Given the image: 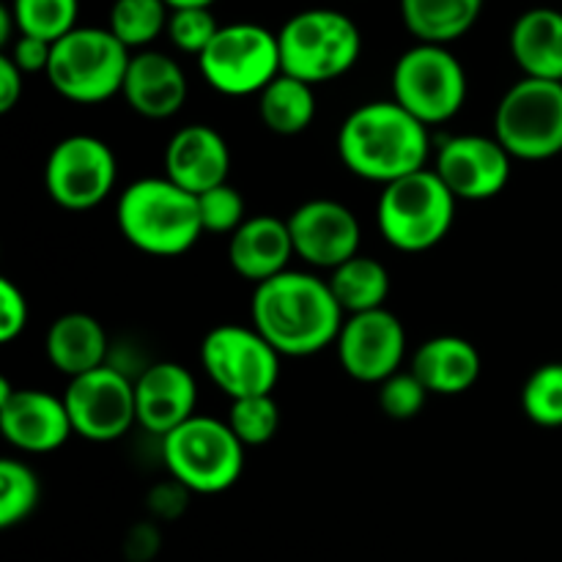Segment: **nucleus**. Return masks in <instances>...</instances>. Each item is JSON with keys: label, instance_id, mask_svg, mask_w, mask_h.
I'll return each instance as SVG.
<instances>
[{"label": "nucleus", "instance_id": "f3484780", "mask_svg": "<svg viewBox=\"0 0 562 562\" xmlns=\"http://www.w3.org/2000/svg\"><path fill=\"white\" fill-rule=\"evenodd\" d=\"M0 428L11 448L22 453H53L75 437L64 398L44 390H14L9 379H0Z\"/></svg>", "mask_w": 562, "mask_h": 562}, {"label": "nucleus", "instance_id": "dca6fc26", "mask_svg": "<svg viewBox=\"0 0 562 562\" xmlns=\"http://www.w3.org/2000/svg\"><path fill=\"white\" fill-rule=\"evenodd\" d=\"M510 157L497 137L456 135L439 146L437 173L456 201L477 203L497 198L510 181Z\"/></svg>", "mask_w": 562, "mask_h": 562}, {"label": "nucleus", "instance_id": "7ed1b4c3", "mask_svg": "<svg viewBox=\"0 0 562 562\" xmlns=\"http://www.w3.org/2000/svg\"><path fill=\"white\" fill-rule=\"evenodd\" d=\"M115 223L135 250L154 258L184 256L203 236L198 198L165 176L126 187L115 203Z\"/></svg>", "mask_w": 562, "mask_h": 562}, {"label": "nucleus", "instance_id": "f704fd0d", "mask_svg": "<svg viewBox=\"0 0 562 562\" xmlns=\"http://www.w3.org/2000/svg\"><path fill=\"white\" fill-rule=\"evenodd\" d=\"M428 401V390L412 371H398L379 384V406L390 420H415Z\"/></svg>", "mask_w": 562, "mask_h": 562}, {"label": "nucleus", "instance_id": "bb28decb", "mask_svg": "<svg viewBox=\"0 0 562 562\" xmlns=\"http://www.w3.org/2000/svg\"><path fill=\"white\" fill-rule=\"evenodd\" d=\"M329 289L346 316L384 307L390 296V272L368 256H355L329 272Z\"/></svg>", "mask_w": 562, "mask_h": 562}, {"label": "nucleus", "instance_id": "9d476101", "mask_svg": "<svg viewBox=\"0 0 562 562\" xmlns=\"http://www.w3.org/2000/svg\"><path fill=\"white\" fill-rule=\"evenodd\" d=\"M198 66L203 80L223 97H258L283 75L278 33L256 22H231L220 27Z\"/></svg>", "mask_w": 562, "mask_h": 562}, {"label": "nucleus", "instance_id": "b1692460", "mask_svg": "<svg viewBox=\"0 0 562 562\" xmlns=\"http://www.w3.org/2000/svg\"><path fill=\"white\" fill-rule=\"evenodd\" d=\"M510 53L516 66L532 80L562 82V11H525L510 27Z\"/></svg>", "mask_w": 562, "mask_h": 562}, {"label": "nucleus", "instance_id": "6e6552de", "mask_svg": "<svg viewBox=\"0 0 562 562\" xmlns=\"http://www.w3.org/2000/svg\"><path fill=\"white\" fill-rule=\"evenodd\" d=\"M467 91L464 64L442 44L417 42L393 66V99L426 126L456 119Z\"/></svg>", "mask_w": 562, "mask_h": 562}, {"label": "nucleus", "instance_id": "c9c22d12", "mask_svg": "<svg viewBox=\"0 0 562 562\" xmlns=\"http://www.w3.org/2000/svg\"><path fill=\"white\" fill-rule=\"evenodd\" d=\"M27 327V300L20 285L0 278V344H14Z\"/></svg>", "mask_w": 562, "mask_h": 562}, {"label": "nucleus", "instance_id": "ddd939ff", "mask_svg": "<svg viewBox=\"0 0 562 562\" xmlns=\"http://www.w3.org/2000/svg\"><path fill=\"white\" fill-rule=\"evenodd\" d=\"M64 404L75 437L88 442H115L137 423L135 382L110 362L97 371L69 379Z\"/></svg>", "mask_w": 562, "mask_h": 562}, {"label": "nucleus", "instance_id": "4468645a", "mask_svg": "<svg viewBox=\"0 0 562 562\" xmlns=\"http://www.w3.org/2000/svg\"><path fill=\"white\" fill-rule=\"evenodd\" d=\"M338 362L355 382L382 384L401 371L406 355V329L395 313L379 307L346 316L338 340Z\"/></svg>", "mask_w": 562, "mask_h": 562}, {"label": "nucleus", "instance_id": "473e14b6", "mask_svg": "<svg viewBox=\"0 0 562 562\" xmlns=\"http://www.w3.org/2000/svg\"><path fill=\"white\" fill-rule=\"evenodd\" d=\"M217 20H214L212 9H176L170 11L168 20V38L176 49L187 55H198L201 58L206 53L209 44L220 33Z\"/></svg>", "mask_w": 562, "mask_h": 562}, {"label": "nucleus", "instance_id": "58836bf2", "mask_svg": "<svg viewBox=\"0 0 562 562\" xmlns=\"http://www.w3.org/2000/svg\"><path fill=\"white\" fill-rule=\"evenodd\" d=\"M14 31H16L14 14H11L9 5H3V9H0V44H11V33Z\"/></svg>", "mask_w": 562, "mask_h": 562}, {"label": "nucleus", "instance_id": "6ab92c4d", "mask_svg": "<svg viewBox=\"0 0 562 562\" xmlns=\"http://www.w3.org/2000/svg\"><path fill=\"white\" fill-rule=\"evenodd\" d=\"M231 148L225 137L209 124L181 126L165 146V179L190 195H203L228 184Z\"/></svg>", "mask_w": 562, "mask_h": 562}, {"label": "nucleus", "instance_id": "aec40b11", "mask_svg": "<svg viewBox=\"0 0 562 562\" xmlns=\"http://www.w3.org/2000/svg\"><path fill=\"white\" fill-rule=\"evenodd\" d=\"M294 256L289 220H280L274 214L247 217L228 241L231 269L256 285L289 272Z\"/></svg>", "mask_w": 562, "mask_h": 562}, {"label": "nucleus", "instance_id": "7c9ffc66", "mask_svg": "<svg viewBox=\"0 0 562 562\" xmlns=\"http://www.w3.org/2000/svg\"><path fill=\"white\" fill-rule=\"evenodd\" d=\"M521 412L541 428H562V362H547L527 376Z\"/></svg>", "mask_w": 562, "mask_h": 562}, {"label": "nucleus", "instance_id": "412c9836", "mask_svg": "<svg viewBox=\"0 0 562 562\" xmlns=\"http://www.w3.org/2000/svg\"><path fill=\"white\" fill-rule=\"evenodd\" d=\"M187 91L190 88H187L184 69L168 53L157 49L132 53L121 97L137 115L151 121L170 119L184 108Z\"/></svg>", "mask_w": 562, "mask_h": 562}, {"label": "nucleus", "instance_id": "4be33fe9", "mask_svg": "<svg viewBox=\"0 0 562 562\" xmlns=\"http://www.w3.org/2000/svg\"><path fill=\"white\" fill-rule=\"evenodd\" d=\"M481 351L461 335H437L417 349L412 373L428 395H461L481 379Z\"/></svg>", "mask_w": 562, "mask_h": 562}, {"label": "nucleus", "instance_id": "a211bd4d", "mask_svg": "<svg viewBox=\"0 0 562 562\" xmlns=\"http://www.w3.org/2000/svg\"><path fill=\"white\" fill-rule=\"evenodd\" d=\"M195 376L179 362H154L135 379L137 426L154 437H168L190 417H195Z\"/></svg>", "mask_w": 562, "mask_h": 562}, {"label": "nucleus", "instance_id": "4c0bfd02", "mask_svg": "<svg viewBox=\"0 0 562 562\" xmlns=\"http://www.w3.org/2000/svg\"><path fill=\"white\" fill-rule=\"evenodd\" d=\"M22 75L9 55H0V113H11L22 99Z\"/></svg>", "mask_w": 562, "mask_h": 562}, {"label": "nucleus", "instance_id": "2f4dec72", "mask_svg": "<svg viewBox=\"0 0 562 562\" xmlns=\"http://www.w3.org/2000/svg\"><path fill=\"white\" fill-rule=\"evenodd\" d=\"M228 426L245 448H261L272 442L280 428V406L272 395L231 401Z\"/></svg>", "mask_w": 562, "mask_h": 562}, {"label": "nucleus", "instance_id": "2eb2a0df", "mask_svg": "<svg viewBox=\"0 0 562 562\" xmlns=\"http://www.w3.org/2000/svg\"><path fill=\"white\" fill-rule=\"evenodd\" d=\"M289 231L296 258L316 269H338L360 256L362 228L357 214L333 198H313L291 212Z\"/></svg>", "mask_w": 562, "mask_h": 562}, {"label": "nucleus", "instance_id": "1a4fd4ad", "mask_svg": "<svg viewBox=\"0 0 562 562\" xmlns=\"http://www.w3.org/2000/svg\"><path fill=\"white\" fill-rule=\"evenodd\" d=\"M494 137L521 162L562 154V82L521 77L494 110Z\"/></svg>", "mask_w": 562, "mask_h": 562}, {"label": "nucleus", "instance_id": "f257e3e1", "mask_svg": "<svg viewBox=\"0 0 562 562\" xmlns=\"http://www.w3.org/2000/svg\"><path fill=\"white\" fill-rule=\"evenodd\" d=\"M250 318L280 357H311L338 340L346 313L327 280L289 269L256 285Z\"/></svg>", "mask_w": 562, "mask_h": 562}, {"label": "nucleus", "instance_id": "a878e982", "mask_svg": "<svg viewBox=\"0 0 562 562\" xmlns=\"http://www.w3.org/2000/svg\"><path fill=\"white\" fill-rule=\"evenodd\" d=\"M258 115L263 126L280 137H294L311 130L316 119V93L313 86L291 75H278L258 93Z\"/></svg>", "mask_w": 562, "mask_h": 562}, {"label": "nucleus", "instance_id": "9b49d317", "mask_svg": "<svg viewBox=\"0 0 562 562\" xmlns=\"http://www.w3.org/2000/svg\"><path fill=\"white\" fill-rule=\"evenodd\" d=\"M280 360L283 357L252 324H220L209 329L201 344L203 371L231 401L272 395L280 379Z\"/></svg>", "mask_w": 562, "mask_h": 562}, {"label": "nucleus", "instance_id": "c756f323", "mask_svg": "<svg viewBox=\"0 0 562 562\" xmlns=\"http://www.w3.org/2000/svg\"><path fill=\"white\" fill-rule=\"evenodd\" d=\"M38 499H42V483L36 472L25 461H0V527L11 530L22 525L38 508Z\"/></svg>", "mask_w": 562, "mask_h": 562}, {"label": "nucleus", "instance_id": "20e7f679", "mask_svg": "<svg viewBox=\"0 0 562 562\" xmlns=\"http://www.w3.org/2000/svg\"><path fill=\"white\" fill-rule=\"evenodd\" d=\"M456 203L437 170L423 168L382 187L376 203L379 234L398 252L434 250L453 228Z\"/></svg>", "mask_w": 562, "mask_h": 562}, {"label": "nucleus", "instance_id": "e433bc0d", "mask_svg": "<svg viewBox=\"0 0 562 562\" xmlns=\"http://www.w3.org/2000/svg\"><path fill=\"white\" fill-rule=\"evenodd\" d=\"M5 55L14 60V66L22 75H38V71L47 75L49 58H53V44L44 42V38L16 33V38L11 42V49Z\"/></svg>", "mask_w": 562, "mask_h": 562}, {"label": "nucleus", "instance_id": "cd10ccee", "mask_svg": "<svg viewBox=\"0 0 562 562\" xmlns=\"http://www.w3.org/2000/svg\"><path fill=\"white\" fill-rule=\"evenodd\" d=\"M170 5L165 0H115L110 9V33L126 49H146L168 31Z\"/></svg>", "mask_w": 562, "mask_h": 562}, {"label": "nucleus", "instance_id": "5701e85b", "mask_svg": "<svg viewBox=\"0 0 562 562\" xmlns=\"http://www.w3.org/2000/svg\"><path fill=\"white\" fill-rule=\"evenodd\" d=\"M108 333L88 313H64L55 318L44 338L49 366L66 379H77L108 366Z\"/></svg>", "mask_w": 562, "mask_h": 562}, {"label": "nucleus", "instance_id": "f03ea898", "mask_svg": "<svg viewBox=\"0 0 562 562\" xmlns=\"http://www.w3.org/2000/svg\"><path fill=\"white\" fill-rule=\"evenodd\" d=\"M428 126L395 99L360 104L338 130V157L351 176L371 184H393L426 168Z\"/></svg>", "mask_w": 562, "mask_h": 562}, {"label": "nucleus", "instance_id": "f8f14e48", "mask_svg": "<svg viewBox=\"0 0 562 562\" xmlns=\"http://www.w3.org/2000/svg\"><path fill=\"white\" fill-rule=\"evenodd\" d=\"M119 179L113 148L93 135H69L55 143L44 162L47 195L66 212H91L104 203Z\"/></svg>", "mask_w": 562, "mask_h": 562}, {"label": "nucleus", "instance_id": "423d86ee", "mask_svg": "<svg viewBox=\"0 0 562 562\" xmlns=\"http://www.w3.org/2000/svg\"><path fill=\"white\" fill-rule=\"evenodd\" d=\"M132 53L110 27H80L53 44L47 80L75 104H102L124 91Z\"/></svg>", "mask_w": 562, "mask_h": 562}, {"label": "nucleus", "instance_id": "72a5a7b5", "mask_svg": "<svg viewBox=\"0 0 562 562\" xmlns=\"http://www.w3.org/2000/svg\"><path fill=\"white\" fill-rule=\"evenodd\" d=\"M203 234H234L245 223V198L234 184H220L198 195Z\"/></svg>", "mask_w": 562, "mask_h": 562}, {"label": "nucleus", "instance_id": "c85d7f7f", "mask_svg": "<svg viewBox=\"0 0 562 562\" xmlns=\"http://www.w3.org/2000/svg\"><path fill=\"white\" fill-rule=\"evenodd\" d=\"M16 31L55 44L77 27L80 0H11Z\"/></svg>", "mask_w": 562, "mask_h": 562}, {"label": "nucleus", "instance_id": "ea45409f", "mask_svg": "<svg viewBox=\"0 0 562 562\" xmlns=\"http://www.w3.org/2000/svg\"><path fill=\"white\" fill-rule=\"evenodd\" d=\"M170 5V11L176 9H212L214 0H165Z\"/></svg>", "mask_w": 562, "mask_h": 562}, {"label": "nucleus", "instance_id": "393cba45", "mask_svg": "<svg viewBox=\"0 0 562 562\" xmlns=\"http://www.w3.org/2000/svg\"><path fill=\"white\" fill-rule=\"evenodd\" d=\"M483 0H401L404 25L417 42L448 47L475 27Z\"/></svg>", "mask_w": 562, "mask_h": 562}, {"label": "nucleus", "instance_id": "39448f33", "mask_svg": "<svg viewBox=\"0 0 562 562\" xmlns=\"http://www.w3.org/2000/svg\"><path fill=\"white\" fill-rule=\"evenodd\" d=\"M283 75L307 86L329 82L351 71L360 60L362 36L351 16L335 9H305L278 31Z\"/></svg>", "mask_w": 562, "mask_h": 562}, {"label": "nucleus", "instance_id": "0eeeda50", "mask_svg": "<svg viewBox=\"0 0 562 562\" xmlns=\"http://www.w3.org/2000/svg\"><path fill=\"white\" fill-rule=\"evenodd\" d=\"M245 445L228 423L195 415L162 437V461L170 477L190 494H223L239 483L245 472Z\"/></svg>", "mask_w": 562, "mask_h": 562}]
</instances>
